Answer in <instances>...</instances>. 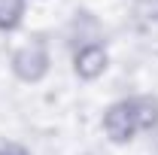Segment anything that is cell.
Returning <instances> with one entry per match:
<instances>
[{
  "label": "cell",
  "instance_id": "obj_5",
  "mask_svg": "<svg viewBox=\"0 0 158 155\" xmlns=\"http://www.w3.org/2000/svg\"><path fill=\"white\" fill-rule=\"evenodd\" d=\"M27 0H0V34H12L24 24Z\"/></svg>",
  "mask_w": 158,
  "mask_h": 155
},
{
  "label": "cell",
  "instance_id": "obj_7",
  "mask_svg": "<svg viewBox=\"0 0 158 155\" xmlns=\"http://www.w3.org/2000/svg\"><path fill=\"white\" fill-rule=\"evenodd\" d=\"M0 155H31V149H24L21 143H3L0 146Z\"/></svg>",
  "mask_w": 158,
  "mask_h": 155
},
{
  "label": "cell",
  "instance_id": "obj_4",
  "mask_svg": "<svg viewBox=\"0 0 158 155\" xmlns=\"http://www.w3.org/2000/svg\"><path fill=\"white\" fill-rule=\"evenodd\" d=\"M131 110H134V122H137L140 134H152L158 128V94H134Z\"/></svg>",
  "mask_w": 158,
  "mask_h": 155
},
{
  "label": "cell",
  "instance_id": "obj_3",
  "mask_svg": "<svg viewBox=\"0 0 158 155\" xmlns=\"http://www.w3.org/2000/svg\"><path fill=\"white\" fill-rule=\"evenodd\" d=\"M70 61H73L76 79L94 82V79H100L110 70V49H106V43H85V46H76L73 49Z\"/></svg>",
  "mask_w": 158,
  "mask_h": 155
},
{
  "label": "cell",
  "instance_id": "obj_6",
  "mask_svg": "<svg viewBox=\"0 0 158 155\" xmlns=\"http://www.w3.org/2000/svg\"><path fill=\"white\" fill-rule=\"evenodd\" d=\"M131 9H134L137 21L158 24V0H131Z\"/></svg>",
  "mask_w": 158,
  "mask_h": 155
},
{
  "label": "cell",
  "instance_id": "obj_2",
  "mask_svg": "<svg viewBox=\"0 0 158 155\" xmlns=\"http://www.w3.org/2000/svg\"><path fill=\"white\" fill-rule=\"evenodd\" d=\"M100 128H103V134H106V140L113 146H128L140 134L137 122H134V110H131V97L113 100L100 116Z\"/></svg>",
  "mask_w": 158,
  "mask_h": 155
},
{
  "label": "cell",
  "instance_id": "obj_1",
  "mask_svg": "<svg viewBox=\"0 0 158 155\" xmlns=\"http://www.w3.org/2000/svg\"><path fill=\"white\" fill-rule=\"evenodd\" d=\"M9 70L24 85L43 82L49 76V70H52V49H49L46 37H34L27 43H21L19 49L9 55Z\"/></svg>",
  "mask_w": 158,
  "mask_h": 155
}]
</instances>
